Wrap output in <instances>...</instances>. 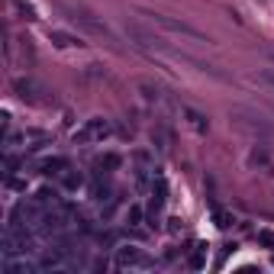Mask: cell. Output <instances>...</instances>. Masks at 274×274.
I'll use <instances>...</instances> for the list:
<instances>
[{
  "instance_id": "6da1fadb",
  "label": "cell",
  "mask_w": 274,
  "mask_h": 274,
  "mask_svg": "<svg viewBox=\"0 0 274 274\" xmlns=\"http://www.w3.org/2000/svg\"><path fill=\"white\" fill-rule=\"evenodd\" d=\"M110 133H113V126H110L104 116H94V120H87L81 129H74V142H78V145H91V142H104Z\"/></svg>"
},
{
  "instance_id": "7a4b0ae2",
  "label": "cell",
  "mask_w": 274,
  "mask_h": 274,
  "mask_svg": "<svg viewBox=\"0 0 274 274\" xmlns=\"http://www.w3.org/2000/svg\"><path fill=\"white\" fill-rule=\"evenodd\" d=\"M148 19H152L155 26H161V29H168V32H177V36H187V39H200V42H210V36H203L197 26L184 23V19L164 16V13H148Z\"/></svg>"
},
{
  "instance_id": "3957f363",
  "label": "cell",
  "mask_w": 274,
  "mask_h": 274,
  "mask_svg": "<svg viewBox=\"0 0 274 274\" xmlns=\"http://www.w3.org/2000/svg\"><path fill=\"white\" fill-rule=\"evenodd\" d=\"M232 126L242 133H255V136H274V129L265 123V116L249 113V110H232Z\"/></svg>"
},
{
  "instance_id": "277c9868",
  "label": "cell",
  "mask_w": 274,
  "mask_h": 274,
  "mask_svg": "<svg viewBox=\"0 0 274 274\" xmlns=\"http://www.w3.org/2000/svg\"><path fill=\"white\" fill-rule=\"evenodd\" d=\"M116 265H120V268H142V271L155 268V262L139 249V245H120V249H116Z\"/></svg>"
},
{
  "instance_id": "5b68a950",
  "label": "cell",
  "mask_w": 274,
  "mask_h": 274,
  "mask_svg": "<svg viewBox=\"0 0 274 274\" xmlns=\"http://www.w3.org/2000/svg\"><path fill=\"white\" fill-rule=\"evenodd\" d=\"M68 19H71V23H78L81 29L94 32V36H104V39H113V32L107 29V23H100V19L87 16V13H78V10H68Z\"/></svg>"
},
{
  "instance_id": "8992f818",
  "label": "cell",
  "mask_w": 274,
  "mask_h": 274,
  "mask_svg": "<svg viewBox=\"0 0 274 274\" xmlns=\"http://www.w3.org/2000/svg\"><path fill=\"white\" fill-rule=\"evenodd\" d=\"M39 171H42V174H65V171H68V158H61V155H55V158H42V161H39Z\"/></svg>"
},
{
  "instance_id": "52a82bcc",
  "label": "cell",
  "mask_w": 274,
  "mask_h": 274,
  "mask_svg": "<svg viewBox=\"0 0 274 274\" xmlns=\"http://www.w3.org/2000/svg\"><path fill=\"white\" fill-rule=\"evenodd\" d=\"M49 39H52V45H58V49H74V45H84L78 36H71V32H61V29H52Z\"/></svg>"
},
{
  "instance_id": "ba28073f",
  "label": "cell",
  "mask_w": 274,
  "mask_h": 274,
  "mask_svg": "<svg viewBox=\"0 0 274 274\" xmlns=\"http://www.w3.org/2000/svg\"><path fill=\"white\" fill-rule=\"evenodd\" d=\"M61 181H65V187H71V190H78L81 184H84V177L81 174H71V168L65 171V174H61Z\"/></svg>"
},
{
  "instance_id": "9c48e42d",
  "label": "cell",
  "mask_w": 274,
  "mask_h": 274,
  "mask_svg": "<svg viewBox=\"0 0 274 274\" xmlns=\"http://www.w3.org/2000/svg\"><path fill=\"white\" fill-rule=\"evenodd\" d=\"M187 120H190V126H194L197 133H207V120H203L200 113H194V110H187Z\"/></svg>"
},
{
  "instance_id": "30bf717a",
  "label": "cell",
  "mask_w": 274,
  "mask_h": 274,
  "mask_svg": "<svg viewBox=\"0 0 274 274\" xmlns=\"http://www.w3.org/2000/svg\"><path fill=\"white\" fill-rule=\"evenodd\" d=\"M139 219H142V210H139V207H133V210L126 213V223H129V226H139Z\"/></svg>"
},
{
  "instance_id": "8fae6325",
  "label": "cell",
  "mask_w": 274,
  "mask_h": 274,
  "mask_svg": "<svg viewBox=\"0 0 274 274\" xmlns=\"http://www.w3.org/2000/svg\"><path fill=\"white\" fill-rule=\"evenodd\" d=\"M13 3H16V6H19V10H23V13H26V19H36V10H32V6H29V3H26V0H13Z\"/></svg>"
},
{
  "instance_id": "7c38bea8",
  "label": "cell",
  "mask_w": 274,
  "mask_h": 274,
  "mask_svg": "<svg viewBox=\"0 0 274 274\" xmlns=\"http://www.w3.org/2000/svg\"><path fill=\"white\" fill-rule=\"evenodd\" d=\"M97 164L100 168H116V164H120V155H107V158H100Z\"/></svg>"
},
{
  "instance_id": "4fadbf2b",
  "label": "cell",
  "mask_w": 274,
  "mask_h": 274,
  "mask_svg": "<svg viewBox=\"0 0 274 274\" xmlns=\"http://www.w3.org/2000/svg\"><path fill=\"white\" fill-rule=\"evenodd\" d=\"M262 81H265L268 87H274V71H271V68H265V71H262Z\"/></svg>"
},
{
  "instance_id": "5bb4252c",
  "label": "cell",
  "mask_w": 274,
  "mask_h": 274,
  "mask_svg": "<svg viewBox=\"0 0 274 274\" xmlns=\"http://www.w3.org/2000/svg\"><path fill=\"white\" fill-rule=\"evenodd\" d=\"M258 239H262L265 245H274V236H271V232H262V236H258Z\"/></svg>"
}]
</instances>
